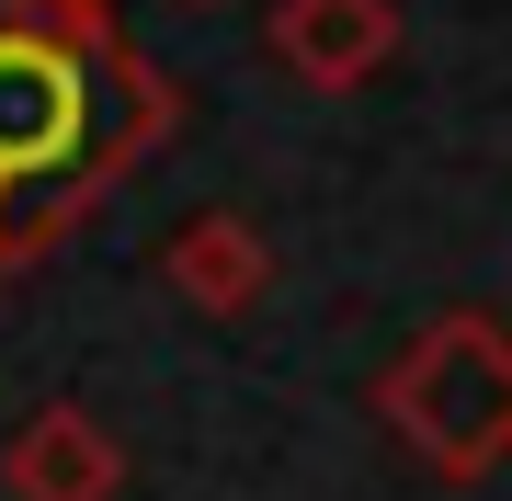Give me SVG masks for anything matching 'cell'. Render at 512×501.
I'll use <instances>...</instances> for the list:
<instances>
[{"label":"cell","mask_w":512,"mask_h":501,"mask_svg":"<svg viewBox=\"0 0 512 501\" xmlns=\"http://www.w3.org/2000/svg\"><path fill=\"white\" fill-rule=\"evenodd\" d=\"M183 137V92L114 0H0V285L103 217Z\"/></svg>","instance_id":"1"},{"label":"cell","mask_w":512,"mask_h":501,"mask_svg":"<svg viewBox=\"0 0 512 501\" xmlns=\"http://www.w3.org/2000/svg\"><path fill=\"white\" fill-rule=\"evenodd\" d=\"M376 410L387 433L444 467V479H490L512 467V331L490 308H444L376 365Z\"/></svg>","instance_id":"2"},{"label":"cell","mask_w":512,"mask_h":501,"mask_svg":"<svg viewBox=\"0 0 512 501\" xmlns=\"http://www.w3.org/2000/svg\"><path fill=\"white\" fill-rule=\"evenodd\" d=\"M0 479H12V501H114L126 490V445H114V422H92L80 399H46V410L12 422Z\"/></svg>","instance_id":"3"},{"label":"cell","mask_w":512,"mask_h":501,"mask_svg":"<svg viewBox=\"0 0 512 501\" xmlns=\"http://www.w3.org/2000/svg\"><path fill=\"white\" fill-rule=\"evenodd\" d=\"M262 46H274L308 92H365L387 57H399V0H274Z\"/></svg>","instance_id":"4"},{"label":"cell","mask_w":512,"mask_h":501,"mask_svg":"<svg viewBox=\"0 0 512 501\" xmlns=\"http://www.w3.org/2000/svg\"><path fill=\"white\" fill-rule=\"evenodd\" d=\"M160 285L183 308H205V319H239V308L274 297V240L251 217H228V205H205V217H183L160 240Z\"/></svg>","instance_id":"5"},{"label":"cell","mask_w":512,"mask_h":501,"mask_svg":"<svg viewBox=\"0 0 512 501\" xmlns=\"http://www.w3.org/2000/svg\"><path fill=\"white\" fill-rule=\"evenodd\" d=\"M194 12H217V0H194Z\"/></svg>","instance_id":"6"}]
</instances>
